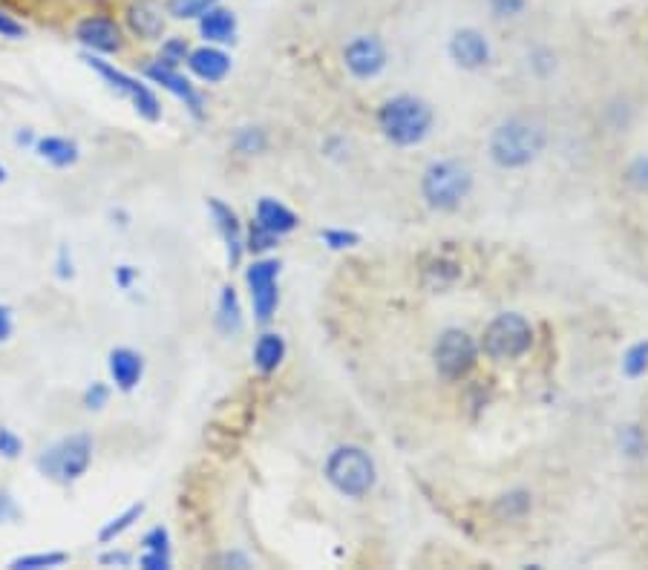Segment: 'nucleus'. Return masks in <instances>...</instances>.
Wrapping results in <instances>:
<instances>
[{"label":"nucleus","mask_w":648,"mask_h":570,"mask_svg":"<svg viewBox=\"0 0 648 570\" xmlns=\"http://www.w3.org/2000/svg\"><path fill=\"white\" fill-rule=\"evenodd\" d=\"M628 179H631V182H634L640 190H648V159L634 162L631 170H628Z\"/></svg>","instance_id":"nucleus-38"},{"label":"nucleus","mask_w":648,"mask_h":570,"mask_svg":"<svg viewBox=\"0 0 648 570\" xmlns=\"http://www.w3.org/2000/svg\"><path fill=\"white\" fill-rule=\"evenodd\" d=\"M18 516H21V510H18L15 499L9 493H0V522H12Z\"/></svg>","instance_id":"nucleus-39"},{"label":"nucleus","mask_w":648,"mask_h":570,"mask_svg":"<svg viewBox=\"0 0 648 570\" xmlns=\"http://www.w3.org/2000/svg\"><path fill=\"white\" fill-rule=\"evenodd\" d=\"M98 565H104V568H130L133 565V556L130 553H124V550H107V553H101L98 556Z\"/></svg>","instance_id":"nucleus-36"},{"label":"nucleus","mask_w":648,"mask_h":570,"mask_svg":"<svg viewBox=\"0 0 648 570\" xmlns=\"http://www.w3.org/2000/svg\"><path fill=\"white\" fill-rule=\"evenodd\" d=\"M127 29L142 41H159L168 26V6L162 0H130L124 6Z\"/></svg>","instance_id":"nucleus-12"},{"label":"nucleus","mask_w":648,"mask_h":570,"mask_svg":"<svg viewBox=\"0 0 648 570\" xmlns=\"http://www.w3.org/2000/svg\"><path fill=\"white\" fill-rule=\"evenodd\" d=\"M21 452H24V441H21V435H18L15 429L0 427V455H3L6 461H15Z\"/></svg>","instance_id":"nucleus-28"},{"label":"nucleus","mask_w":648,"mask_h":570,"mask_svg":"<svg viewBox=\"0 0 648 570\" xmlns=\"http://www.w3.org/2000/svg\"><path fill=\"white\" fill-rule=\"evenodd\" d=\"M378 124H381L389 142L412 147V144H421L427 139L432 127V110L427 101H421L415 95H395L381 107Z\"/></svg>","instance_id":"nucleus-2"},{"label":"nucleus","mask_w":648,"mask_h":570,"mask_svg":"<svg viewBox=\"0 0 648 570\" xmlns=\"http://www.w3.org/2000/svg\"><path fill=\"white\" fill-rule=\"evenodd\" d=\"M35 153L52 167H72L81 159L78 144L72 142V139H64V136H44V139H38L35 142Z\"/></svg>","instance_id":"nucleus-20"},{"label":"nucleus","mask_w":648,"mask_h":570,"mask_svg":"<svg viewBox=\"0 0 648 570\" xmlns=\"http://www.w3.org/2000/svg\"><path fill=\"white\" fill-rule=\"evenodd\" d=\"M70 556L64 550H47V553H26L9 562V570H47L67 565Z\"/></svg>","instance_id":"nucleus-24"},{"label":"nucleus","mask_w":648,"mask_h":570,"mask_svg":"<svg viewBox=\"0 0 648 570\" xmlns=\"http://www.w3.org/2000/svg\"><path fill=\"white\" fill-rule=\"evenodd\" d=\"M326 478L337 493L363 499L375 487V461L360 447H337L326 461Z\"/></svg>","instance_id":"nucleus-5"},{"label":"nucleus","mask_w":648,"mask_h":570,"mask_svg":"<svg viewBox=\"0 0 648 570\" xmlns=\"http://www.w3.org/2000/svg\"><path fill=\"white\" fill-rule=\"evenodd\" d=\"M142 545L147 553H162V556H170V533L168 527H153V530H147L142 539Z\"/></svg>","instance_id":"nucleus-27"},{"label":"nucleus","mask_w":648,"mask_h":570,"mask_svg":"<svg viewBox=\"0 0 648 570\" xmlns=\"http://www.w3.org/2000/svg\"><path fill=\"white\" fill-rule=\"evenodd\" d=\"M548 142V133L545 127L536 119L528 116H516V119L502 121L493 136H490V156L499 167H525L530 165Z\"/></svg>","instance_id":"nucleus-1"},{"label":"nucleus","mask_w":648,"mask_h":570,"mask_svg":"<svg viewBox=\"0 0 648 570\" xmlns=\"http://www.w3.org/2000/svg\"><path fill=\"white\" fill-rule=\"evenodd\" d=\"M470 188H473V173L464 162H456V159H444V162L430 165L424 173V182H421L424 199L435 211L458 208L467 199Z\"/></svg>","instance_id":"nucleus-4"},{"label":"nucleus","mask_w":648,"mask_h":570,"mask_svg":"<svg viewBox=\"0 0 648 570\" xmlns=\"http://www.w3.org/2000/svg\"><path fill=\"white\" fill-rule=\"evenodd\" d=\"M496 18H519L528 9V0H487Z\"/></svg>","instance_id":"nucleus-32"},{"label":"nucleus","mask_w":648,"mask_h":570,"mask_svg":"<svg viewBox=\"0 0 648 570\" xmlns=\"http://www.w3.org/2000/svg\"><path fill=\"white\" fill-rule=\"evenodd\" d=\"M12 337V311L0 306V343Z\"/></svg>","instance_id":"nucleus-42"},{"label":"nucleus","mask_w":648,"mask_h":570,"mask_svg":"<svg viewBox=\"0 0 648 570\" xmlns=\"http://www.w3.org/2000/svg\"><path fill=\"white\" fill-rule=\"evenodd\" d=\"M257 225L265 228V231H271L274 237H283V234H291L297 228V214L288 211L283 202L265 196V199H260V205H257Z\"/></svg>","instance_id":"nucleus-19"},{"label":"nucleus","mask_w":648,"mask_h":570,"mask_svg":"<svg viewBox=\"0 0 648 570\" xmlns=\"http://www.w3.org/2000/svg\"><path fill=\"white\" fill-rule=\"evenodd\" d=\"M110 401V386L107 383H93V386H87V392H84V409H90V412H98V409H104Z\"/></svg>","instance_id":"nucleus-31"},{"label":"nucleus","mask_w":648,"mask_h":570,"mask_svg":"<svg viewBox=\"0 0 648 570\" xmlns=\"http://www.w3.org/2000/svg\"><path fill=\"white\" fill-rule=\"evenodd\" d=\"M435 366L447 380L464 378L476 366V343L461 329H447L435 343Z\"/></svg>","instance_id":"nucleus-8"},{"label":"nucleus","mask_w":648,"mask_h":570,"mask_svg":"<svg viewBox=\"0 0 648 570\" xmlns=\"http://www.w3.org/2000/svg\"><path fill=\"white\" fill-rule=\"evenodd\" d=\"M343 64L355 78H375L386 67V47L375 35H358L343 49Z\"/></svg>","instance_id":"nucleus-11"},{"label":"nucleus","mask_w":648,"mask_h":570,"mask_svg":"<svg viewBox=\"0 0 648 570\" xmlns=\"http://www.w3.org/2000/svg\"><path fill=\"white\" fill-rule=\"evenodd\" d=\"M216 326L222 334H237L242 329V309L240 297L234 291V285H225L219 294V306H216Z\"/></svg>","instance_id":"nucleus-21"},{"label":"nucleus","mask_w":648,"mask_h":570,"mask_svg":"<svg viewBox=\"0 0 648 570\" xmlns=\"http://www.w3.org/2000/svg\"><path fill=\"white\" fill-rule=\"evenodd\" d=\"M75 38L81 47H87L96 55H116L124 47V38H121V26L107 18V15H87L81 18L75 26Z\"/></svg>","instance_id":"nucleus-10"},{"label":"nucleus","mask_w":648,"mask_h":570,"mask_svg":"<svg viewBox=\"0 0 648 570\" xmlns=\"http://www.w3.org/2000/svg\"><path fill=\"white\" fill-rule=\"evenodd\" d=\"M55 265H58V277H61V280H72L75 268H72V257L70 251H67V245L58 248V262H55Z\"/></svg>","instance_id":"nucleus-40"},{"label":"nucleus","mask_w":648,"mask_h":570,"mask_svg":"<svg viewBox=\"0 0 648 570\" xmlns=\"http://www.w3.org/2000/svg\"><path fill=\"white\" fill-rule=\"evenodd\" d=\"M237 150L240 153H260L265 147V136L263 130H254V127H245V130H240V136H237Z\"/></svg>","instance_id":"nucleus-30"},{"label":"nucleus","mask_w":648,"mask_h":570,"mask_svg":"<svg viewBox=\"0 0 648 570\" xmlns=\"http://www.w3.org/2000/svg\"><path fill=\"white\" fill-rule=\"evenodd\" d=\"M533 343V329L522 314H499L484 329V352L493 360L522 357Z\"/></svg>","instance_id":"nucleus-7"},{"label":"nucleus","mask_w":648,"mask_h":570,"mask_svg":"<svg viewBox=\"0 0 648 570\" xmlns=\"http://www.w3.org/2000/svg\"><path fill=\"white\" fill-rule=\"evenodd\" d=\"M107 369H110V378L121 392H133L144 375V357L127 346H119L107 357Z\"/></svg>","instance_id":"nucleus-15"},{"label":"nucleus","mask_w":648,"mask_h":570,"mask_svg":"<svg viewBox=\"0 0 648 570\" xmlns=\"http://www.w3.org/2000/svg\"><path fill=\"white\" fill-rule=\"evenodd\" d=\"M283 357H286V340H283L280 334H263V337L257 340V346H254V363H257L260 372L271 375V372L283 363Z\"/></svg>","instance_id":"nucleus-22"},{"label":"nucleus","mask_w":648,"mask_h":570,"mask_svg":"<svg viewBox=\"0 0 648 570\" xmlns=\"http://www.w3.org/2000/svg\"><path fill=\"white\" fill-rule=\"evenodd\" d=\"M144 75H147L153 84H159L162 90H168V93L176 95L179 101H185V107L191 110L196 119L202 116V98H199V93L191 87V81L182 78V75L176 72V67H168V64L156 61V64H150V67L144 70Z\"/></svg>","instance_id":"nucleus-14"},{"label":"nucleus","mask_w":648,"mask_h":570,"mask_svg":"<svg viewBox=\"0 0 648 570\" xmlns=\"http://www.w3.org/2000/svg\"><path fill=\"white\" fill-rule=\"evenodd\" d=\"M450 58L456 61L461 70H481L490 61V44L473 26L458 29L456 35L450 38Z\"/></svg>","instance_id":"nucleus-13"},{"label":"nucleus","mask_w":648,"mask_h":570,"mask_svg":"<svg viewBox=\"0 0 648 570\" xmlns=\"http://www.w3.org/2000/svg\"><path fill=\"white\" fill-rule=\"evenodd\" d=\"M648 366V343H637L623 360V369L628 378H640Z\"/></svg>","instance_id":"nucleus-26"},{"label":"nucleus","mask_w":648,"mask_h":570,"mask_svg":"<svg viewBox=\"0 0 648 570\" xmlns=\"http://www.w3.org/2000/svg\"><path fill=\"white\" fill-rule=\"evenodd\" d=\"M320 239L329 245V248H349V245H355L358 237L355 234H346V231H323Z\"/></svg>","instance_id":"nucleus-37"},{"label":"nucleus","mask_w":648,"mask_h":570,"mask_svg":"<svg viewBox=\"0 0 648 570\" xmlns=\"http://www.w3.org/2000/svg\"><path fill=\"white\" fill-rule=\"evenodd\" d=\"M208 208H211V214H214L219 234H222L225 245H228V260H231V265H237L242 257V248H245V242H242L240 219H237V214H234L225 202H219V199H211Z\"/></svg>","instance_id":"nucleus-17"},{"label":"nucleus","mask_w":648,"mask_h":570,"mask_svg":"<svg viewBox=\"0 0 648 570\" xmlns=\"http://www.w3.org/2000/svg\"><path fill=\"white\" fill-rule=\"evenodd\" d=\"M188 67H191L196 78H202L208 84H216V81H222L231 72V58L222 49L199 47L188 55Z\"/></svg>","instance_id":"nucleus-16"},{"label":"nucleus","mask_w":648,"mask_h":570,"mask_svg":"<svg viewBox=\"0 0 648 570\" xmlns=\"http://www.w3.org/2000/svg\"><path fill=\"white\" fill-rule=\"evenodd\" d=\"M84 64L90 67V70L101 75V81L113 90V93L124 95V98H130V104L136 107V113L144 116L147 121H159L162 119V104H159V98L153 95V90L142 84L139 78H133V75H127V72H121L116 64H110V61H104V58H98L93 52H87L84 55Z\"/></svg>","instance_id":"nucleus-6"},{"label":"nucleus","mask_w":648,"mask_h":570,"mask_svg":"<svg viewBox=\"0 0 648 570\" xmlns=\"http://www.w3.org/2000/svg\"><path fill=\"white\" fill-rule=\"evenodd\" d=\"M133 280H136V268H130V265H121V268H116V283H119L121 288H130V285H133Z\"/></svg>","instance_id":"nucleus-43"},{"label":"nucleus","mask_w":648,"mask_h":570,"mask_svg":"<svg viewBox=\"0 0 648 570\" xmlns=\"http://www.w3.org/2000/svg\"><path fill=\"white\" fill-rule=\"evenodd\" d=\"M274 242H277V237L254 222V228H251V234H248V251L263 254V251H268V248H274Z\"/></svg>","instance_id":"nucleus-33"},{"label":"nucleus","mask_w":648,"mask_h":570,"mask_svg":"<svg viewBox=\"0 0 648 570\" xmlns=\"http://www.w3.org/2000/svg\"><path fill=\"white\" fill-rule=\"evenodd\" d=\"M199 32L205 41L211 44H228L237 35V15L231 9L222 6H211L202 18H199Z\"/></svg>","instance_id":"nucleus-18"},{"label":"nucleus","mask_w":648,"mask_h":570,"mask_svg":"<svg viewBox=\"0 0 648 570\" xmlns=\"http://www.w3.org/2000/svg\"><path fill=\"white\" fill-rule=\"evenodd\" d=\"M211 6H216V0H168V15L176 21H193L202 18Z\"/></svg>","instance_id":"nucleus-25"},{"label":"nucleus","mask_w":648,"mask_h":570,"mask_svg":"<svg viewBox=\"0 0 648 570\" xmlns=\"http://www.w3.org/2000/svg\"><path fill=\"white\" fill-rule=\"evenodd\" d=\"M188 44L182 41V38H170L168 44L162 47V55H159V61L162 64H168V67H179L182 61H188Z\"/></svg>","instance_id":"nucleus-29"},{"label":"nucleus","mask_w":648,"mask_h":570,"mask_svg":"<svg viewBox=\"0 0 648 570\" xmlns=\"http://www.w3.org/2000/svg\"><path fill=\"white\" fill-rule=\"evenodd\" d=\"M277 277H280V262L277 260H257L245 271V283H248L254 314L260 323H268L277 311V303H280Z\"/></svg>","instance_id":"nucleus-9"},{"label":"nucleus","mask_w":648,"mask_h":570,"mask_svg":"<svg viewBox=\"0 0 648 570\" xmlns=\"http://www.w3.org/2000/svg\"><path fill=\"white\" fill-rule=\"evenodd\" d=\"M528 496L525 493H513V496H504L502 504H499V513L507 516V519H513V516H522L525 510H528Z\"/></svg>","instance_id":"nucleus-35"},{"label":"nucleus","mask_w":648,"mask_h":570,"mask_svg":"<svg viewBox=\"0 0 648 570\" xmlns=\"http://www.w3.org/2000/svg\"><path fill=\"white\" fill-rule=\"evenodd\" d=\"M6 179V170H3V165H0V182Z\"/></svg>","instance_id":"nucleus-45"},{"label":"nucleus","mask_w":648,"mask_h":570,"mask_svg":"<svg viewBox=\"0 0 648 570\" xmlns=\"http://www.w3.org/2000/svg\"><path fill=\"white\" fill-rule=\"evenodd\" d=\"M0 38H9V41H21L26 38V26L21 21H15L9 12L0 9Z\"/></svg>","instance_id":"nucleus-34"},{"label":"nucleus","mask_w":648,"mask_h":570,"mask_svg":"<svg viewBox=\"0 0 648 570\" xmlns=\"http://www.w3.org/2000/svg\"><path fill=\"white\" fill-rule=\"evenodd\" d=\"M93 464V438L87 432H72L49 444L38 455V473L55 484H75L81 481Z\"/></svg>","instance_id":"nucleus-3"},{"label":"nucleus","mask_w":648,"mask_h":570,"mask_svg":"<svg viewBox=\"0 0 648 570\" xmlns=\"http://www.w3.org/2000/svg\"><path fill=\"white\" fill-rule=\"evenodd\" d=\"M142 516H144V504H130V507H127L124 513H119L116 519H110V522H107L104 527H101V530H98V542H101V545H113V542L119 539L121 533H127V530H130L133 524L142 519Z\"/></svg>","instance_id":"nucleus-23"},{"label":"nucleus","mask_w":648,"mask_h":570,"mask_svg":"<svg viewBox=\"0 0 648 570\" xmlns=\"http://www.w3.org/2000/svg\"><path fill=\"white\" fill-rule=\"evenodd\" d=\"M139 565L147 570H165V568H170V556H162V553H147V550H144V556L139 559Z\"/></svg>","instance_id":"nucleus-41"},{"label":"nucleus","mask_w":648,"mask_h":570,"mask_svg":"<svg viewBox=\"0 0 648 570\" xmlns=\"http://www.w3.org/2000/svg\"><path fill=\"white\" fill-rule=\"evenodd\" d=\"M222 562H225V565H242V568H248V559H245V556H237V553H234V556H225Z\"/></svg>","instance_id":"nucleus-44"}]
</instances>
